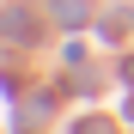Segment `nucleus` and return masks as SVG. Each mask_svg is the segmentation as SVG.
Segmentation results:
<instances>
[{
  "mask_svg": "<svg viewBox=\"0 0 134 134\" xmlns=\"http://www.w3.org/2000/svg\"><path fill=\"white\" fill-rule=\"evenodd\" d=\"M79 134H110V128H104V122H85V128H79Z\"/></svg>",
  "mask_w": 134,
  "mask_h": 134,
  "instance_id": "obj_2",
  "label": "nucleus"
},
{
  "mask_svg": "<svg viewBox=\"0 0 134 134\" xmlns=\"http://www.w3.org/2000/svg\"><path fill=\"white\" fill-rule=\"evenodd\" d=\"M55 18H61V25H79V18H85V0H55Z\"/></svg>",
  "mask_w": 134,
  "mask_h": 134,
  "instance_id": "obj_1",
  "label": "nucleus"
}]
</instances>
